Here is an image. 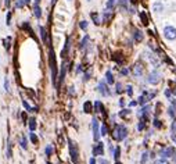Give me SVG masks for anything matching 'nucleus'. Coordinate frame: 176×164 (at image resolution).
Instances as JSON below:
<instances>
[{
  "label": "nucleus",
  "mask_w": 176,
  "mask_h": 164,
  "mask_svg": "<svg viewBox=\"0 0 176 164\" xmlns=\"http://www.w3.org/2000/svg\"><path fill=\"white\" fill-rule=\"evenodd\" d=\"M112 58H114V60L116 61V63H119V64H121V63H124V58L121 57V53H115Z\"/></svg>",
  "instance_id": "25"
},
{
  "label": "nucleus",
  "mask_w": 176,
  "mask_h": 164,
  "mask_svg": "<svg viewBox=\"0 0 176 164\" xmlns=\"http://www.w3.org/2000/svg\"><path fill=\"white\" fill-rule=\"evenodd\" d=\"M126 135H128V129L124 125H115L114 132H112V138L115 141H122L126 138Z\"/></svg>",
  "instance_id": "1"
},
{
  "label": "nucleus",
  "mask_w": 176,
  "mask_h": 164,
  "mask_svg": "<svg viewBox=\"0 0 176 164\" xmlns=\"http://www.w3.org/2000/svg\"><path fill=\"white\" fill-rule=\"evenodd\" d=\"M21 28H22L24 31H26V32L29 33V35H31L32 38H33V39L36 41V36H35V33H33V31H32V28H31V25H29V22H24Z\"/></svg>",
  "instance_id": "8"
},
{
  "label": "nucleus",
  "mask_w": 176,
  "mask_h": 164,
  "mask_svg": "<svg viewBox=\"0 0 176 164\" xmlns=\"http://www.w3.org/2000/svg\"><path fill=\"white\" fill-rule=\"evenodd\" d=\"M89 77H90V72H86V74H85V78H83V79H85V81H87V79H89Z\"/></svg>",
  "instance_id": "48"
},
{
  "label": "nucleus",
  "mask_w": 176,
  "mask_h": 164,
  "mask_svg": "<svg viewBox=\"0 0 176 164\" xmlns=\"http://www.w3.org/2000/svg\"><path fill=\"white\" fill-rule=\"evenodd\" d=\"M154 125H155L157 128H161V122H159V121H158V120H155V121H154Z\"/></svg>",
  "instance_id": "46"
},
{
  "label": "nucleus",
  "mask_w": 176,
  "mask_h": 164,
  "mask_svg": "<svg viewBox=\"0 0 176 164\" xmlns=\"http://www.w3.org/2000/svg\"><path fill=\"white\" fill-rule=\"evenodd\" d=\"M21 117H22V120H24V121H26V114H25V113H24Z\"/></svg>",
  "instance_id": "50"
},
{
  "label": "nucleus",
  "mask_w": 176,
  "mask_h": 164,
  "mask_svg": "<svg viewBox=\"0 0 176 164\" xmlns=\"http://www.w3.org/2000/svg\"><path fill=\"white\" fill-rule=\"evenodd\" d=\"M29 3H31V0H18L17 4H15V7H17V9H22L24 6H26V4H29Z\"/></svg>",
  "instance_id": "14"
},
{
  "label": "nucleus",
  "mask_w": 176,
  "mask_h": 164,
  "mask_svg": "<svg viewBox=\"0 0 176 164\" xmlns=\"http://www.w3.org/2000/svg\"><path fill=\"white\" fill-rule=\"evenodd\" d=\"M173 131L176 132V122H173Z\"/></svg>",
  "instance_id": "53"
},
{
  "label": "nucleus",
  "mask_w": 176,
  "mask_h": 164,
  "mask_svg": "<svg viewBox=\"0 0 176 164\" xmlns=\"http://www.w3.org/2000/svg\"><path fill=\"white\" fill-rule=\"evenodd\" d=\"M154 10H158V11H161L162 10V6H161V3H158V4H154Z\"/></svg>",
  "instance_id": "42"
},
{
  "label": "nucleus",
  "mask_w": 176,
  "mask_h": 164,
  "mask_svg": "<svg viewBox=\"0 0 176 164\" xmlns=\"http://www.w3.org/2000/svg\"><path fill=\"white\" fill-rule=\"evenodd\" d=\"M115 164H121V163H119V161H116V163H115Z\"/></svg>",
  "instance_id": "54"
},
{
  "label": "nucleus",
  "mask_w": 176,
  "mask_h": 164,
  "mask_svg": "<svg viewBox=\"0 0 176 164\" xmlns=\"http://www.w3.org/2000/svg\"><path fill=\"white\" fill-rule=\"evenodd\" d=\"M119 116H121L122 118H125V117H128V116H129V110H122V111L119 113Z\"/></svg>",
  "instance_id": "34"
},
{
  "label": "nucleus",
  "mask_w": 176,
  "mask_h": 164,
  "mask_svg": "<svg viewBox=\"0 0 176 164\" xmlns=\"http://www.w3.org/2000/svg\"><path fill=\"white\" fill-rule=\"evenodd\" d=\"M164 33H165V38L166 39H176V28L173 27H166L164 29Z\"/></svg>",
  "instance_id": "4"
},
{
  "label": "nucleus",
  "mask_w": 176,
  "mask_h": 164,
  "mask_svg": "<svg viewBox=\"0 0 176 164\" xmlns=\"http://www.w3.org/2000/svg\"><path fill=\"white\" fill-rule=\"evenodd\" d=\"M50 57H49V61H50V70H52V78H53V82H54V85H57L56 84V77H57V66H56V56H54V52H53V49L50 50Z\"/></svg>",
  "instance_id": "3"
},
{
  "label": "nucleus",
  "mask_w": 176,
  "mask_h": 164,
  "mask_svg": "<svg viewBox=\"0 0 176 164\" xmlns=\"http://www.w3.org/2000/svg\"><path fill=\"white\" fill-rule=\"evenodd\" d=\"M105 78H107V82H108V84H114V77H112L111 71H107V74H105Z\"/></svg>",
  "instance_id": "22"
},
{
  "label": "nucleus",
  "mask_w": 176,
  "mask_h": 164,
  "mask_svg": "<svg viewBox=\"0 0 176 164\" xmlns=\"http://www.w3.org/2000/svg\"><path fill=\"white\" fill-rule=\"evenodd\" d=\"M115 3H116V0H108V1H107V4H105L107 10H112V9L115 7Z\"/></svg>",
  "instance_id": "18"
},
{
  "label": "nucleus",
  "mask_w": 176,
  "mask_h": 164,
  "mask_svg": "<svg viewBox=\"0 0 176 164\" xmlns=\"http://www.w3.org/2000/svg\"><path fill=\"white\" fill-rule=\"evenodd\" d=\"M29 129L31 131H35V128H36V120L35 118H29Z\"/></svg>",
  "instance_id": "23"
},
{
  "label": "nucleus",
  "mask_w": 176,
  "mask_h": 164,
  "mask_svg": "<svg viewBox=\"0 0 176 164\" xmlns=\"http://www.w3.org/2000/svg\"><path fill=\"white\" fill-rule=\"evenodd\" d=\"M89 41H90V38H89V36L86 35V36L83 38V41L81 42V49H85V47L87 46V42H89Z\"/></svg>",
  "instance_id": "24"
},
{
  "label": "nucleus",
  "mask_w": 176,
  "mask_h": 164,
  "mask_svg": "<svg viewBox=\"0 0 176 164\" xmlns=\"http://www.w3.org/2000/svg\"><path fill=\"white\" fill-rule=\"evenodd\" d=\"M173 147H164L162 150H161V156H164V157H171V156H173Z\"/></svg>",
  "instance_id": "10"
},
{
  "label": "nucleus",
  "mask_w": 176,
  "mask_h": 164,
  "mask_svg": "<svg viewBox=\"0 0 176 164\" xmlns=\"http://www.w3.org/2000/svg\"><path fill=\"white\" fill-rule=\"evenodd\" d=\"M33 14H35L36 18H40L42 17V10H40V7H39V3H35L33 4Z\"/></svg>",
  "instance_id": "13"
},
{
  "label": "nucleus",
  "mask_w": 176,
  "mask_h": 164,
  "mask_svg": "<svg viewBox=\"0 0 176 164\" xmlns=\"http://www.w3.org/2000/svg\"><path fill=\"white\" fill-rule=\"evenodd\" d=\"M6 6H7V7L10 6V0H6Z\"/></svg>",
  "instance_id": "52"
},
{
  "label": "nucleus",
  "mask_w": 176,
  "mask_h": 164,
  "mask_svg": "<svg viewBox=\"0 0 176 164\" xmlns=\"http://www.w3.org/2000/svg\"><path fill=\"white\" fill-rule=\"evenodd\" d=\"M126 93H128L129 96H132V93H133V90H132V86H130V85H129V86L126 88Z\"/></svg>",
  "instance_id": "43"
},
{
  "label": "nucleus",
  "mask_w": 176,
  "mask_h": 164,
  "mask_svg": "<svg viewBox=\"0 0 176 164\" xmlns=\"http://www.w3.org/2000/svg\"><path fill=\"white\" fill-rule=\"evenodd\" d=\"M90 17H92V20L94 21V24H96V25H99V24H100V18H99V14H97V13H92V14H90Z\"/></svg>",
  "instance_id": "19"
},
{
  "label": "nucleus",
  "mask_w": 176,
  "mask_h": 164,
  "mask_svg": "<svg viewBox=\"0 0 176 164\" xmlns=\"http://www.w3.org/2000/svg\"><path fill=\"white\" fill-rule=\"evenodd\" d=\"M143 128H144V121H140V122H139V125H137V129H139V131H142Z\"/></svg>",
  "instance_id": "40"
},
{
  "label": "nucleus",
  "mask_w": 176,
  "mask_h": 164,
  "mask_svg": "<svg viewBox=\"0 0 176 164\" xmlns=\"http://www.w3.org/2000/svg\"><path fill=\"white\" fill-rule=\"evenodd\" d=\"M4 88H6V90H10V84H9V79L7 78L4 79Z\"/></svg>",
  "instance_id": "39"
},
{
  "label": "nucleus",
  "mask_w": 176,
  "mask_h": 164,
  "mask_svg": "<svg viewBox=\"0 0 176 164\" xmlns=\"http://www.w3.org/2000/svg\"><path fill=\"white\" fill-rule=\"evenodd\" d=\"M116 92H118V93L122 92V85H121V84H116Z\"/></svg>",
  "instance_id": "45"
},
{
  "label": "nucleus",
  "mask_w": 176,
  "mask_h": 164,
  "mask_svg": "<svg viewBox=\"0 0 176 164\" xmlns=\"http://www.w3.org/2000/svg\"><path fill=\"white\" fill-rule=\"evenodd\" d=\"M121 72H122V74H124V75H126V74H128V70H126V68H124V70H122V71H121Z\"/></svg>",
  "instance_id": "49"
},
{
  "label": "nucleus",
  "mask_w": 176,
  "mask_h": 164,
  "mask_svg": "<svg viewBox=\"0 0 176 164\" xmlns=\"http://www.w3.org/2000/svg\"><path fill=\"white\" fill-rule=\"evenodd\" d=\"M29 139H31V142L33 143V145H36V143H38V138H36V135H35L33 132H31V133H29Z\"/></svg>",
  "instance_id": "29"
},
{
  "label": "nucleus",
  "mask_w": 176,
  "mask_h": 164,
  "mask_svg": "<svg viewBox=\"0 0 176 164\" xmlns=\"http://www.w3.org/2000/svg\"><path fill=\"white\" fill-rule=\"evenodd\" d=\"M10 20H11V11H9V14H7V18H6V21H7V25H10V24H11Z\"/></svg>",
  "instance_id": "44"
},
{
  "label": "nucleus",
  "mask_w": 176,
  "mask_h": 164,
  "mask_svg": "<svg viewBox=\"0 0 176 164\" xmlns=\"http://www.w3.org/2000/svg\"><path fill=\"white\" fill-rule=\"evenodd\" d=\"M93 124H92V127H93V138L94 141H99V138H100V131H99V121L96 120V118H93V121H92Z\"/></svg>",
  "instance_id": "5"
},
{
  "label": "nucleus",
  "mask_w": 176,
  "mask_h": 164,
  "mask_svg": "<svg viewBox=\"0 0 176 164\" xmlns=\"http://www.w3.org/2000/svg\"><path fill=\"white\" fill-rule=\"evenodd\" d=\"M69 42H71V39H69V38H67V42H65V47H64V50H62V53H61L62 57H65V56H67V52L69 50Z\"/></svg>",
  "instance_id": "15"
},
{
  "label": "nucleus",
  "mask_w": 176,
  "mask_h": 164,
  "mask_svg": "<svg viewBox=\"0 0 176 164\" xmlns=\"http://www.w3.org/2000/svg\"><path fill=\"white\" fill-rule=\"evenodd\" d=\"M21 147L22 149H28V142H26V139L25 138H21Z\"/></svg>",
  "instance_id": "30"
},
{
  "label": "nucleus",
  "mask_w": 176,
  "mask_h": 164,
  "mask_svg": "<svg viewBox=\"0 0 176 164\" xmlns=\"http://www.w3.org/2000/svg\"><path fill=\"white\" fill-rule=\"evenodd\" d=\"M39 31H40V36H42V39H43V42L46 44H49V36H47L46 28L44 27H39Z\"/></svg>",
  "instance_id": "9"
},
{
  "label": "nucleus",
  "mask_w": 176,
  "mask_h": 164,
  "mask_svg": "<svg viewBox=\"0 0 176 164\" xmlns=\"http://www.w3.org/2000/svg\"><path fill=\"white\" fill-rule=\"evenodd\" d=\"M119 154H121V149H119V147H116V149H115V152H114L115 160H118V159H119Z\"/></svg>",
  "instance_id": "33"
},
{
  "label": "nucleus",
  "mask_w": 176,
  "mask_h": 164,
  "mask_svg": "<svg viewBox=\"0 0 176 164\" xmlns=\"http://www.w3.org/2000/svg\"><path fill=\"white\" fill-rule=\"evenodd\" d=\"M22 103H24V107L28 110V111H38V109H36V107H31V106H29V103H28L26 100H24Z\"/></svg>",
  "instance_id": "21"
},
{
  "label": "nucleus",
  "mask_w": 176,
  "mask_h": 164,
  "mask_svg": "<svg viewBox=\"0 0 176 164\" xmlns=\"http://www.w3.org/2000/svg\"><path fill=\"white\" fill-rule=\"evenodd\" d=\"M83 111H85V113H92V103H90V102H85V104H83Z\"/></svg>",
  "instance_id": "17"
},
{
  "label": "nucleus",
  "mask_w": 176,
  "mask_h": 164,
  "mask_svg": "<svg viewBox=\"0 0 176 164\" xmlns=\"http://www.w3.org/2000/svg\"><path fill=\"white\" fill-rule=\"evenodd\" d=\"M99 90H100V93L104 95V96H108V95H110V90H108V88L105 86L104 82H101V84L99 85Z\"/></svg>",
  "instance_id": "12"
},
{
  "label": "nucleus",
  "mask_w": 176,
  "mask_h": 164,
  "mask_svg": "<svg viewBox=\"0 0 176 164\" xmlns=\"http://www.w3.org/2000/svg\"><path fill=\"white\" fill-rule=\"evenodd\" d=\"M94 110H96V113H103V104H101V102H96L94 103Z\"/></svg>",
  "instance_id": "16"
},
{
  "label": "nucleus",
  "mask_w": 176,
  "mask_h": 164,
  "mask_svg": "<svg viewBox=\"0 0 176 164\" xmlns=\"http://www.w3.org/2000/svg\"><path fill=\"white\" fill-rule=\"evenodd\" d=\"M135 41L136 42H142L143 41V33L140 32V31H136L135 32Z\"/></svg>",
  "instance_id": "20"
},
{
  "label": "nucleus",
  "mask_w": 176,
  "mask_h": 164,
  "mask_svg": "<svg viewBox=\"0 0 176 164\" xmlns=\"http://www.w3.org/2000/svg\"><path fill=\"white\" fill-rule=\"evenodd\" d=\"M10 43H11V38L9 36L7 39H4V47L6 49H10Z\"/></svg>",
  "instance_id": "31"
},
{
  "label": "nucleus",
  "mask_w": 176,
  "mask_h": 164,
  "mask_svg": "<svg viewBox=\"0 0 176 164\" xmlns=\"http://www.w3.org/2000/svg\"><path fill=\"white\" fill-rule=\"evenodd\" d=\"M47 164H52V163H47Z\"/></svg>",
  "instance_id": "56"
},
{
  "label": "nucleus",
  "mask_w": 176,
  "mask_h": 164,
  "mask_svg": "<svg viewBox=\"0 0 176 164\" xmlns=\"http://www.w3.org/2000/svg\"><path fill=\"white\" fill-rule=\"evenodd\" d=\"M11 156H13V152H11V142L7 141V157L11 159Z\"/></svg>",
  "instance_id": "28"
},
{
  "label": "nucleus",
  "mask_w": 176,
  "mask_h": 164,
  "mask_svg": "<svg viewBox=\"0 0 176 164\" xmlns=\"http://www.w3.org/2000/svg\"><path fill=\"white\" fill-rule=\"evenodd\" d=\"M65 71H67V68H65V66H62L61 74H60V82H62V79H64V77H65Z\"/></svg>",
  "instance_id": "32"
},
{
  "label": "nucleus",
  "mask_w": 176,
  "mask_h": 164,
  "mask_svg": "<svg viewBox=\"0 0 176 164\" xmlns=\"http://www.w3.org/2000/svg\"><path fill=\"white\" fill-rule=\"evenodd\" d=\"M107 132H108V128H107V125L104 124L103 127H101V135H107Z\"/></svg>",
  "instance_id": "37"
},
{
  "label": "nucleus",
  "mask_w": 176,
  "mask_h": 164,
  "mask_svg": "<svg viewBox=\"0 0 176 164\" xmlns=\"http://www.w3.org/2000/svg\"><path fill=\"white\" fill-rule=\"evenodd\" d=\"M89 164H96V160H94V159H90V161H89Z\"/></svg>",
  "instance_id": "51"
},
{
  "label": "nucleus",
  "mask_w": 176,
  "mask_h": 164,
  "mask_svg": "<svg viewBox=\"0 0 176 164\" xmlns=\"http://www.w3.org/2000/svg\"><path fill=\"white\" fill-rule=\"evenodd\" d=\"M52 153H53V147L49 145V146L46 147V154H47V156H52Z\"/></svg>",
  "instance_id": "35"
},
{
  "label": "nucleus",
  "mask_w": 176,
  "mask_h": 164,
  "mask_svg": "<svg viewBox=\"0 0 176 164\" xmlns=\"http://www.w3.org/2000/svg\"><path fill=\"white\" fill-rule=\"evenodd\" d=\"M133 74H135L136 77H140V75L143 74V66H142L140 63H137V64L133 67Z\"/></svg>",
  "instance_id": "11"
},
{
  "label": "nucleus",
  "mask_w": 176,
  "mask_h": 164,
  "mask_svg": "<svg viewBox=\"0 0 176 164\" xmlns=\"http://www.w3.org/2000/svg\"><path fill=\"white\" fill-rule=\"evenodd\" d=\"M147 159H148V154L147 153H143V157H142V164H144L147 161Z\"/></svg>",
  "instance_id": "41"
},
{
  "label": "nucleus",
  "mask_w": 176,
  "mask_h": 164,
  "mask_svg": "<svg viewBox=\"0 0 176 164\" xmlns=\"http://www.w3.org/2000/svg\"><path fill=\"white\" fill-rule=\"evenodd\" d=\"M159 72H157V71H153L151 74H150V78H148V82L150 84H153V85H157L158 82H159Z\"/></svg>",
  "instance_id": "6"
},
{
  "label": "nucleus",
  "mask_w": 176,
  "mask_h": 164,
  "mask_svg": "<svg viewBox=\"0 0 176 164\" xmlns=\"http://www.w3.org/2000/svg\"><path fill=\"white\" fill-rule=\"evenodd\" d=\"M154 164H169V163H168V160H165V159H161V160H157Z\"/></svg>",
  "instance_id": "38"
},
{
  "label": "nucleus",
  "mask_w": 176,
  "mask_h": 164,
  "mask_svg": "<svg viewBox=\"0 0 176 164\" xmlns=\"http://www.w3.org/2000/svg\"><path fill=\"white\" fill-rule=\"evenodd\" d=\"M104 153V145L103 143H97L93 147V154L94 156H103Z\"/></svg>",
  "instance_id": "7"
},
{
  "label": "nucleus",
  "mask_w": 176,
  "mask_h": 164,
  "mask_svg": "<svg viewBox=\"0 0 176 164\" xmlns=\"http://www.w3.org/2000/svg\"><path fill=\"white\" fill-rule=\"evenodd\" d=\"M69 143V154H71V160H72L75 164L79 163V152H78V146L76 143L72 142V141H68Z\"/></svg>",
  "instance_id": "2"
},
{
  "label": "nucleus",
  "mask_w": 176,
  "mask_h": 164,
  "mask_svg": "<svg viewBox=\"0 0 176 164\" xmlns=\"http://www.w3.org/2000/svg\"><path fill=\"white\" fill-rule=\"evenodd\" d=\"M103 18H104V21H105V22H107V21H110V20L112 18V14H111L110 11H105V13L103 14Z\"/></svg>",
  "instance_id": "26"
},
{
  "label": "nucleus",
  "mask_w": 176,
  "mask_h": 164,
  "mask_svg": "<svg viewBox=\"0 0 176 164\" xmlns=\"http://www.w3.org/2000/svg\"><path fill=\"white\" fill-rule=\"evenodd\" d=\"M140 18H142V22H143V25H147V24H148V18H147L146 13H140Z\"/></svg>",
  "instance_id": "27"
},
{
  "label": "nucleus",
  "mask_w": 176,
  "mask_h": 164,
  "mask_svg": "<svg viewBox=\"0 0 176 164\" xmlns=\"http://www.w3.org/2000/svg\"><path fill=\"white\" fill-rule=\"evenodd\" d=\"M100 164H108V160H105V159H100Z\"/></svg>",
  "instance_id": "47"
},
{
  "label": "nucleus",
  "mask_w": 176,
  "mask_h": 164,
  "mask_svg": "<svg viewBox=\"0 0 176 164\" xmlns=\"http://www.w3.org/2000/svg\"><path fill=\"white\" fill-rule=\"evenodd\" d=\"M79 27H81V29H83V31H85V29L87 28V22H86V21H81Z\"/></svg>",
  "instance_id": "36"
},
{
  "label": "nucleus",
  "mask_w": 176,
  "mask_h": 164,
  "mask_svg": "<svg viewBox=\"0 0 176 164\" xmlns=\"http://www.w3.org/2000/svg\"><path fill=\"white\" fill-rule=\"evenodd\" d=\"M175 163H176V156H175Z\"/></svg>",
  "instance_id": "55"
}]
</instances>
